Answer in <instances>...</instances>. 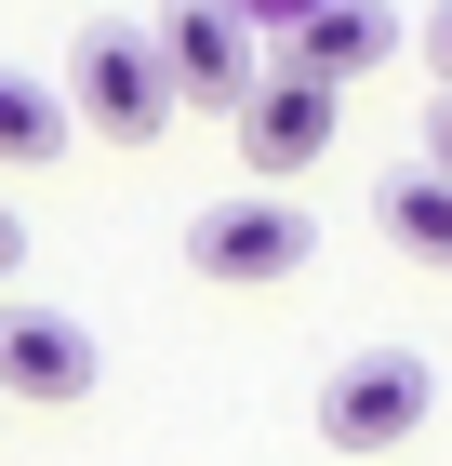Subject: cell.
Wrapping results in <instances>:
<instances>
[{
    "instance_id": "1",
    "label": "cell",
    "mask_w": 452,
    "mask_h": 466,
    "mask_svg": "<svg viewBox=\"0 0 452 466\" xmlns=\"http://www.w3.org/2000/svg\"><path fill=\"white\" fill-rule=\"evenodd\" d=\"M319 253V214L293 200V187H240V200H200L186 214V267L226 293H266V280H306Z\"/></svg>"
},
{
    "instance_id": "2",
    "label": "cell",
    "mask_w": 452,
    "mask_h": 466,
    "mask_svg": "<svg viewBox=\"0 0 452 466\" xmlns=\"http://www.w3.org/2000/svg\"><path fill=\"white\" fill-rule=\"evenodd\" d=\"M174 67H160V27H80L67 40V120H94V134L120 147H160L174 134Z\"/></svg>"
},
{
    "instance_id": "3",
    "label": "cell",
    "mask_w": 452,
    "mask_h": 466,
    "mask_svg": "<svg viewBox=\"0 0 452 466\" xmlns=\"http://www.w3.org/2000/svg\"><path fill=\"white\" fill-rule=\"evenodd\" d=\"M426 413H439V360L426 347H359V360H333V387H319V440H333V453H399Z\"/></svg>"
},
{
    "instance_id": "4",
    "label": "cell",
    "mask_w": 452,
    "mask_h": 466,
    "mask_svg": "<svg viewBox=\"0 0 452 466\" xmlns=\"http://www.w3.org/2000/svg\"><path fill=\"white\" fill-rule=\"evenodd\" d=\"M160 67H174V94L186 107H226L240 120L253 107V27H240V0H174V14H160Z\"/></svg>"
},
{
    "instance_id": "5",
    "label": "cell",
    "mask_w": 452,
    "mask_h": 466,
    "mask_svg": "<svg viewBox=\"0 0 452 466\" xmlns=\"http://www.w3.org/2000/svg\"><path fill=\"white\" fill-rule=\"evenodd\" d=\"M94 320L40 307V293H0V387L14 400H94Z\"/></svg>"
},
{
    "instance_id": "6",
    "label": "cell",
    "mask_w": 452,
    "mask_h": 466,
    "mask_svg": "<svg viewBox=\"0 0 452 466\" xmlns=\"http://www.w3.org/2000/svg\"><path fill=\"white\" fill-rule=\"evenodd\" d=\"M333 80H306V67H266L253 80V107H240V147H253V174H306V160H333Z\"/></svg>"
},
{
    "instance_id": "7",
    "label": "cell",
    "mask_w": 452,
    "mask_h": 466,
    "mask_svg": "<svg viewBox=\"0 0 452 466\" xmlns=\"http://www.w3.org/2000/svg\"><path fill=\"white\" fill-rule=\"evenodd\" d=\"M386 54H399V14H386V0H306V27H293V54H279V67H306V80H333V94H347V80L386 67Z\"/></svg>"
},
{
    "instance_id": "8",
    "label": "cell",
    "mask_w": 452,
    "mask_h": 466,
    "mask_svg": "<svg viewBox=\"0 0 452 466\" xmlns=\"http://www.w3.org/2000/svg\"><path fill=\"white\" fill-rule=\"evenodd\" d=\"M373 227L413 253V267H452V174H426V160L413 174H373Z\"/></svg>"
},
{
    "instance_id": "9",
    "label": "cell",
    "mask_w": 452,
    "mask_h": 466,
    "mask_svg": "<svg viewBox=\"0 0 452 466\" xmlns=\"http://www.w3.org/2000/svg\"><path fill=\"white\" fill-rule=\"evenodd\" d=\"M0 160L14 174H40V160H67V94L27 67H0Z\"/></svg>"
},
{
    "instance_id": "10",
    "label": "cell",
    "mask_w": 452,
    "mask_h": 466,
    "mask_svg": "<svg viewBox=\"0 0 452 466\" xmlns=\"http://www.w3.org/2000/svg\"><path fill=\"white\" fill-rule=\"evenodd\" d=\"M426 174H452V94L426 107Z\"/></svg>"
},
{
    "instance_id": "11",
    "label": "cell",
    "mask_w": 452,
    "mask_h": 466,
    "mask_svg": "<svg viewBox=\"0 0 452 466\" xmlns=\"http://www.w3.org/2000/svg\"><path fill=\"white\" fill-rule=\"evenodd\" d=\"M14 267H27V227H14V200H0V280H14Z\"/></svg>"
},
{
    "instance_id": "12",
    "label": "cell",
    "mask_w": 452,
    "mask_h": 466,
    "mask_svg": "<svg viewBox=\"0 0 452 466\" xmlns=\"http://www.w3.org/2000/svg\"><path fill=\"white\" fill-rule=\"evenodd\" d=\"M439 67H452V0H439ZM439 94H452V80H439Z\"/></svg>"
}]
</instances>
